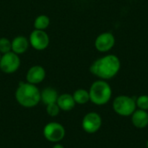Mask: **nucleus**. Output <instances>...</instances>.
Returning <instances> with one entry per match:
<instances>
[{"label":"nucleus","mask_w":148,"mask_h":148,"mask_svg":"<svg viewBox=\"0 0 148 148\" xmlns=\"http://www.w3.org/2000/svg\"><path fill=\"white\" fill-rule=\"evenodd\" d=\"M11 51V41L7 37L0 38V53L5 54Z\"/></svg>","instance_id":"obj_18"},{"label":"nucleus","mask_w":148,"mask_h":148,"mask_svg":"<svg viewBox=\"0 0 148 148\" xmlns=\"http://www.w3.org/2000/svg\"><path fill=\"white\" fill-rule=\"evenodd\" d=\"M121 68L120 58L115 55H107L96 59L89 67L92 75L101 80H110L116 76Z\"/></svg>","instance_id":"obj_1"},{"label":"nucleus","mask_w":148,"mask_h":148,"mask_svg":"<svg viewBox=\"0 0 148 148\" xmlns=\"http://www.w3.org/2000/svg\"><path fill=\"white\" fill-rule=\"evenodd\" d=\"M134 97L121 95H118L113 101V109L120 116L128 117L137 109Z\"/></svg>","instance_id":"obj_4"},{"label":"nucleus","mask_w":148,"mask_h":148,"mask_svg":"<svg viewBox=\"0 0 148 148\" xmlns=\"http://www.w3.org/2000/svg\"><path fill=\"white\" fill-rule=\"evenodd\" d=\"M60 111L61 109L56 103H53V104H49L46 106V112L51 117L57 116L60 114Z\"/></svg>","instance_id":"obj_19"},{"label":"nucleus","mask_w":148,"mask_h":148,"mask_svg":"<svg viewBox=\"0 0 148 148\" xmlns=\"http://www.w3.org/2000/svg\"><path fill=\"white\" fill-rule=\"evenodd\" d=\"M102 125V119L96 112H89L86 114L82 121V129L88 134H95Z\"/></svg>","instance_id":"obj_8"},{"label":"nucleus","mask_w":148,"mask_h":148,"mask_svg":"<svg viewBox=\"0 0 148 148\" xmlns=\"http://www.w3.org/2000/svg\"><path fill=\"white\" fill-rule=\"evenodd\" d=\"M15 97L19 105L30 108L36 107L41 101V91L36 85L21 82L16 89Z\"/></svg>","instance_id":"obj_2"},{"label":"nucleus","mask_w":148,"mask_h":148,"mask_svg":"<svg viewBox=\"0 0 148 148\" xmlns=\"http://www.w3.org/2000/svg\"><path fill=\"white\" fill-rule=\"evenodd\" d=\"M138 109L148 111V95H141L135 99Z\"/></svg>","instance_id":"obj_17"},{"label":"nucleus","mask_w":148,"mask_h":148,"mask_svg":"<svg viewBox=\"0 0 148 148\" xmlns=\"http://www.w3.org/2000/svg\"><path fill=\"white\" fill-rule=\"evenodd\" d=\"M29 45L36 50L42 51L46 49L49 45V36L45 30L35 29L31 31L29 36Z\"/></svg>","instance_id":"obj_7"},{"label":"nucleus","mask_w":148,"mask_h":148,"mask_svg":"<svg viewBox=\"0 0 148 148\" xmlns=\"http://www.w3.org/2000/svg\"><path fill=\"white\" fill-rule=\"evenodd\" d=\"M29 46V39L24 36H16L11 40V51L18 56L24 54Z\"/></svg>","instance_id":"obj_11"},{"label":"nucleus","mask_w":148,"mask_h":148,"mask_svg":"<svg viewBox=\"0 0 148 148\" xmlns=\"http://www.w3.org/2000/svg\"><path fill=\"white\" fill-rule=\"evenodd\" d=\"M50 24V18L47 15H39L34 21V29L46 30Z\"/></svg>","instance_id":"obj_16"},{"label":"nucleus","mask_w":148,"mask_h":148,"mask_svg":"<svg viewBox=\"0 0 148 148\" xmlns=\"http://www.w3.org/2000/svg\"><path fill=\"white\" fill-rule=\"evenodd\" d=\"M131 121L134 127L138 129H144L148 126L147 111L136 109L131 115Z\"/></svg>","instance_id":"obj_12"},{"label":"nucleus","mask_w":148,"mask_h":148,"mask_svg":"<svg viewBox=\"0 0 148 148\" xmlns=\"http://www.w3.org/2000/svg\"><path fill=\"white\" fill-rule=\"evenodd\" d=\"M44 138L53 143H58L63 140L66 134L64 127L58 122H49L43 127Z\"/></svg>","instance_id":"obj_6"},{"label":"nucleus","mask_w":148,"mask_h":148,"mask_svg":"<svg viewBox=\"0 0 148 148\" xmlns=\"http://www.w3.org/2000/svg\"><path fill=\"white\" fill-rule=\"evenodd\" d=\"M115 44V37L111 32L101 33L95 41V47L97 51L106 53L110 51Z\"/></svg>","instance_id":"obj_9"},{"label":"nucleus","mask_w":148,"mask_h":148,"mask_svg":"<svg viewBox=\"0 0 148 148\" xmlns=\"http://www.w3.org/2000/svg\"><path fill=\"white\" fill-rule=\"evenodd\" d=\"M147 148H148V140L147 141Z\"/></svg>","instance_id":"obj_21"},{"label":"nucleus","mask_w":148,"mask_h":148,"mask_svg":"<svg viewBox=\"0 0 148 148\" xmlns=\"http://www.w3.org/2000/svg\"><path fill=\"white\" fill-rule=\"evenodd\" d=\"M58 96L59 95L57 91L51 87H47L41 91V101L45 106L56 103Z\"/></svg>","instance_id":"obj_14"},{"label":"nucleus","mask_w":148,"mask_h":148,"mask_svg":"<svg viewBox=\"0 0 148 148\" xmlns=\"http://www.w3.org/2000/svg\"><path fill=\"white\" fill-rule=\"evenodd\" d=\"M72 95H73V98H74V100H75L76 104L84 105V104L88 103V101H90L89 93H88V90H86L84 88L76 89L73 93Z\"/></svg>","instance_id":"obj_15"},{"label":"nucleus","mask_w":148,"mask_h":148,"mask_svg":"<svg viewBox=\"0 0 148 148\" xmlns=\"http://www.w3.org/2000/svg\"><path fill=\"white\" fill-rule=\"evenodd\" d=\"M1 56H2V54L0 53V59H1Z\"/></svg>","instance_id":"obj_22"},{"label":"nucleus","mask_w":148,"mask_h":148,"mask_svg":"<svg viewBox=\"0 0 148 148\" xmlns=\"http://www.w3.org/2000/svg\"><path fill=\"white\" fill-rule=\"evenodd\" d=\"M21 66L20 56L10 51L3 54L0 59V70L4 74H13L16 72Z\"/></svg>","instance_id":"obj_5"},{"label":"nucleus","mask_w":148,"mask_h":148,"mask_svg":"<svg viewBox=\"0 0 148 148\" xmlns=\"http://www.w3.org/2000/svg\"><path fill=\"white\" fill-rule=\"evenodd\" d=\"M52 148H65L62 144H60V143H56L54 146H53V147Z\"/></svg>","instance_id":"obj_20"},{"label":"nucleus","mask_w":148,"mask_h":148,"mask_svg":"<svg viewBox=\"0 0 148 148\" xmlns=\"http://www.w3.org/2000/svg\"><path fill=\"white\" fill-rule=\"evenodd\" d=\"M90 101L97 106L106 105L112 98V88L105 80L94 82L88 90Z\"/></svg>","instance_id":"obj_3"},{"label":"nucleus","mask_w":148,"mask_h":148,"mask_svg":"<svg viewBox=\"0 0 148 148\" xmlns=\"http://www.w3.org/2000/svg\"><path fill=\"white\" fill-rule=\"evenodd\" d=\"M45 77V69L41 65H34L30 67L26 73V82L34 85H37L42 82Z\"/></svg>","instance_id":"obj_10"},{"label":"nucleus","mask_w":148,"mask_h":148,"mask_svg":"<svg viewBox=\"0 0 148 148\" xmlns=\"http://www.w3.org/2000/svg\"><path fill=\"white\" fill-rule=\"evenodd\" d=\"M56 104L58 105V107L60 108L61 110L67 112V111H70V110L74 109L76 103L73 98L72 95L65 93V94L60 95L58 96Z\"/></svg>","instance_id":"obj_13"}]
</instances>
